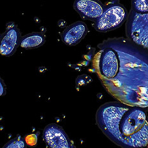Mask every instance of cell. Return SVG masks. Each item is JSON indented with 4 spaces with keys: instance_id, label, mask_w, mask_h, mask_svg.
Segmentation results:
<instances>
[{
    "instance_id": "cell-8",
    "label": "cell",
    "mask_w": 148,
    "mask_h": 148,
    "mask_svg": "<svg viewBox=\"0 0 148 148\" xmlns=\"http://www.w3.org/2000/svg\"><path fill=\"white\" fill-rule=\"evenodd\" d=\"M20 32L15 25L7 26L1 36L0 43V53L2 56H11L14 53L20 43Z\"/></svg>"
},
{
    "instance_id": "cell-2",
    "label": "cell",
    "mask_w": 148,
    "mask_h": 148,
    "mask_svg": "<svg viewBox=\"0 0 148 148\" xmlns=\"http://www.w3.org/2000/svg\"><path fill=\"white\" fill-rule=\"evenodd\" d=\"M96 123L111 141L121 148L148 145V116L145 110L121 102H108L96 113Z\"/></svg>"
},
{
    "instance_id": "cell-5",
    "label": "cell",
    "mask_w": 148,
    "mask_h": 148,
    "mask_svg": "<svg viewBox=\"0 0 148 148\" xmlns=\"http://www.w3.org/2000/svg\"><path fill=\"white\" fill-rule=\"evenodd\" d=\"M96 67L101 80L115 77L119 69V58L116 51L111 47H99Z\"/></svg>"
},
{
    "instance_id": "cell-7",
    "label": "cell",
    "mask_w": 148,
    "mask_h": 148,
    "mask_svg": "<svg viewBox=\"0 0 148 148\" xmlns=\"http://www.w3.org/2000/svg\"><path fill=\"white\" fill-rule=\"evenodd\" d=\"M73 7L82 18L94 21L102 15L104 10L99 0H75Z\"/></svg>"
},
{
    "instance_id": "cell-10",
    "label": "cell",
    "mask_w": 148,
    "mask_h": 148,
    "mask_svg": "<svg viewBox=\"0 0 148 148\" xmlns=\"http://www.w3.org/2000/svg\"><path fill=\"white\" fill-rule=\"evenodd\" d=\"M45 40V36L42 33H31L22 38L20 46L26 49H36L43 46Z\"/></svg>"
},
{
    "instance_id": "cell-13",
    "label": "cell",
    "mask_w": 148,
    "mask_h": 148,
    "mask_svg": "<svg viewBox=\"0 0 148 148\" xmlns=\"http://www.w3.org/2000/svg\"><path fill=\"white\" fill-rule=\"evenodd\" d=\"M7 92V88H6V85L1 79H0V95L3 96Z\"/></svg>"
},
{
    "instance_id": "cell-6",
    "label": "cell",
    "mask_w": 148,
    "mask_h": 148,
    "mask_svg": "<svg viewBox=\"0 0 148 148\" xmlns=\"http://www.w3.org/2000/svg\"><path fill=\"white\" fill-rule=\"evenodd\" d=\"M43 139L49 148H75L63 128L56 124H50L45 127Z\"/></svg>"
},
{
    "instance_id": "cell-1",
    "label": "cell",
    "mask_w": 148,
    "mask_h": 148,
    "mask_svg": "<svg viewBox=\"0 0 148 148\" xmlns=\"http://www.w3.org/2000/svg\"><path fill=\"white\" fill-rule=\"evenodd\" d=\"M99 47H111L119 58L115 77L101 80L104 88L119 102L148 111V50L129 39H108Z\"/></svg>"
},
{
    "instance_id": "cell-3",
    "label": "cell",
    "mask_w": 148,
    "mask_h": 148,
    "mask_svg": "<svg viewBox=\"0 0 148 148\" xmlns=\"http://www.w3.org/2000/svg\"><path fill=\"white\" fill-rule=\"evenodd\" d=\"M127 38L148 50V12L138 13L131 10L126 23Z\"/></svg>"
},
{
    "instance_id": "cell-9",
    "label": "cell",
    "mask_w": 148,
    "mask_h": 148,
    "mask_svg": "<svg viewBox=\"0 0 148 148\" xmlns=\"http://www.w3.org/2000/svg\"><path fill=\"white\" fill-rule=\"evenodd\" d=\"M88 32L87 25L77 21L68 26L62 34V41L66 45L73 46L79 43L85 38Z\"/></svg>"
},
{
    "instance_id": "cell-11",
    "label": "cell",
    "mask_w": 148,
    "mask_h": 148,
    "mask_svg": "<svg viewBox=\"0 0 148 148\" xmlns=\"http://www.w3.org/2000/svg\"><path fill=\"white\" fill-rule=\"evenodd\" d=\"M132 10L138 13H147L148 0H132Z\"/></svg>"
},
{
    "instance_id": "cell-4",
    "label": "cell",
    "mask_w": 148,
    "mask_h": 148,
    "mask_svg": "<svg viewBox=\"0 0 148 148\" xmlns=\"http://www.w3.org/2000/svg\"><path fill=\"white\" fill-rule=\"evenodd\" d=\"M128 17L127 10L119 1L112 2L104 8L102 15L95 21L94 27L101 33L121 27Z\"/></svg>"
},
{
    "instance_id": "cell-12",
    "label": "cell",
    "mask_w": 148,
    "mask_h": 148,
    "mask_svg": "<svg viewBox=\"0 0 148 148\" xmlns=\"http://www.w3.org/2000/svg\"><path fill=\"white\" fill-rule=\"evenodd\" d=\"M3 148H26V143L22 137H17L9 141Z\"/></svg>"
}]
</instances>
